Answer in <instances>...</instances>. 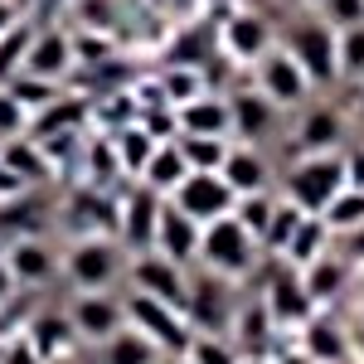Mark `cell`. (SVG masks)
I'll return each mask as SVG.
<instances>
[{
	"mask_svg": "<svg viewBox=\"0 0 364 364\" xmlns=\"http://www.w3.org/2000/svg\"><path fill=\"white\" fill-rule=\"evenodd\" d=\"M257 257H262V243H257V238H252L233 214H224V219L204 224V233H199V262H195V267L219 272V277H228V282H243V277L257 272Z\"/></svg>",
	"mask_w": 364,
	"mask_h": 364,
	"instance_id": "6da1fadb",
	"label": "cell"
},
{
	"mask_svg": "<svg viewBox=\"0 0 364 364\" xmlns=\"http://www.w3.org/2000/svg\"><path fill=\"white\" fill-rule=\"evenodd\" d=\"M63 277L73 291H107L117 277H127V248L112 233H83L63 248Z\"/></svg>",
	"mask_w": 364,
	"mask_h": 364,
	"instance_id": "7a4b0ae2",
	"label": "cell"
},
{
	"mask_svg": "<svg viewBox=\"0 0 364 364\" xmlns=\"http://www.w3.org/2000/svg\"><path fill=\"white\" fill-rule=\"evenodd\" d=\"M340 190H345V151L296 156L282 175V199H291L301 214H321Z\"/></svg>",
	"mask_w": 364,
	"mask_h": 364,
	"instance_id": "3957f363",
	"label": "cell"
},
{
	"mask_svg": "<svg viewBox=\"0 0 364 364\" xmlns=\"http://www.w3.org/2000/svg\"><path fill=\"white\" fill-rule=\"evenodd\" d=\"M282 49L301 63V73L311 78V87H336L340 63H336V25H326L321 15H301L291 20L282 34Z\"/></svg>",
	"mask_w": 364,
	"mask_h": 364,
	"instance_id": "277c9868",
	"label": "cell"
},
{
	"mask_svg": "<svg viewBox=\"0 0 364 364\" xmlns=\"http://www.w3.org/2000/svg\"><path fill=\"white\" fill-rule=\"evenodd\" d=\"M122 311H127V326H136L141 336L151 340L161 355H185L190 340H195V326L190 316L170 301H156V296H141V291H127L122 296Z\"/></svg>",
	"mask_w": 364,
	"mask_h": 364,
	"instance_id": "5b68a950",
	"label": "cell"
},
{
	"mask_svg": "<svg viewBox=\"0 0 364 364\" xmlns=\"http://www.w3.org/2000/svg\"><path fill=\"white\" fill-rule=\"evenodd\" d=\"M214 44H219V54L233 58V63H257V58L267 54L272 44H277V29H272V20L262 15V10H252V5H228L224 20H219V29H214Z\"/></svg>",
	"mask_w": 364,
	"mask_h": 364,
	"instance_id": "8992f818",
	"label": "cell"
},
{
	"mask_svg": "<svg viewBox=\"0 0 364 364\" xmlns=\"http://www.w3.org/2000/svg\"><path fill=\"white\" fill-rule=\"evenodd\" d=\"M127 287L141 291V296H156V301H170V306L185 311V301H190V267L161 257L156 248L127 252Z\"/></svg>",
	"mask_w": 364,
	"mask_h": 364,
	"instance_id": "52a82bcc",
	"label": "cell"
},
{
	"mask_svg": "<svg viewBox=\"0 0 364 364\" xmlns=\"http://www.w3.org/2000/svg\"><path fill=\"white\" fill-rule=\"evenodd\" d=\"M252 87L262 92V97H272L282 112H301L311 97V78L301 73V63L287 54L282 44H272L267 54L252 63Z\"/></svg>",
	"mask_w": 364,
	"mask_h": 364,
	"instance_id": "ba28073f",
	"label": "cell"
},
{
	"mask_svg": "<svg viewBox=\"0 0 364 364\" xmlns=\"http://www.w3.org/2000/svg\"><path fill=\"white\" fill-rule=\"evenodd\" d=\"M161 204L166 199L156 195L151 185L132 180L122 195H117V243L127 252H146L156 243V219H161Z\"/></svg>",
	"mask_w": 364,
	"mask_h": 364,
	"instance_id": "9c48e42d",
	"label": "cell"
},
{
	"mask_svg": "<svg viewBox=\"0 0 364 364\" xmlns=\"http://www.w3.org/2000/svg\"><path fill=\"white\" fill-rule=\"evenodd\" d=\"M233 282L219 277V272H199L190 277V301H185V316H190V326L204 331V336H228V326H233Z\"/></svg>",
	"mask_w": 364,
	"mask_h": 364,
	"instance_id": "30bf717a",
	"label": "cell"
},
{
	"mask_svg": "<svg viewBox=\"0 0 364 364\" xmlns=\"http://www.w3.org/2000/svg\"><path fill=\"white\" fill-rule=\"evenodd\" d=\"M233 199L238 195L228 190V180L219 170H190V175L180 180V190L170 195V204L204 228V224H214V219H224V214H233Z\"/></svg>",
	"mask_w": 364,
	"mask_h": 364,
	"instance_id": "8fae6325",
	"label": "cell"
},
{
	"mask_svg": "<svg viewBox=\"0 0 364 364\" xmlns=\"http://www.w3.org/2000/svg\"><path fill=\"white\" fill-rule=\"evenodd\" d=\"M68 316H73V331H78L83 345H102V340H112L117 331L127 326L122 296H112V287H107V291H73Z\"/></svg>",
	"mask_w": 364,
	"mask_h": 364,
	"instance_id": "7c38bea8",
	"label": "cell"
},
{
	"mask_svg": "<svg viewBox=\"0 0 364 364\" xmlns=\"http://www.w3.org/2000/svg\"><path fill=\"white\" fill-rule=\"evenodd\" d=\"M296 156H326V151H345V141H350V127H345V112L331 107V102H316V107H301L296 112Z\"/></svg>",
	"mask_w": 364,
	"mask_h": 364,
	"instance_id": "4fadbf2b",
	"label": "cell"
},
{
	"mask_svg": "<svg viewBox=\"0 0 364 364\" xmlns=\"http://www.w3.org/2000/svg\"><path fill=\"white\" fill-rule=\"evenodd\" d=\"M5 262H10V272L20 282V291H25V287H49V282L63 272V252H58L44 233H34V238H10V243H5Z\"/></svg>",
	"mask_w": 364,
	"mask_h": 364,
	"instance_id": "5bb4252c",
	"label": "cell"
},
{
	"mask_svg": "<svg viewBox=\"0 0 364 364\" xmlns=\"http://www.w3.org/2000/svg\"><path fill=\"white\" fill-rule=\"evenodd\" d=\"M228 112H233V141H248V146L272 141V132H277V122H282V107L272 97H262L252 83L228 92Z\"/></svg>",
	"mask_w": 364,
	"mask_h": 364,
	"instance_id": "9a60e30c",
	"label": "cell"
},
{
	"mask_svg": "<svg viewBox=\"0 0 364 364\" xmlns=\"http://www.w3.org/2000/svg\"><path fill=\"white\" fill-rule=\"evenodd\" d=\"M262 301H267V311H272V321L287 326V331H301V321L316 311L311 296H306V287H301V272H296L291 262H282V257L272 262V277H267Z\"/></svg>",
	"mask_w": 364,
	"mask_h": 364,
	"instance_id": "2e32d148",
	"label": "cell"
},
{
	"mask_svg": "<svg viewBox=\"0 0 364 364\" xmlns=\"http://www.w3.org/2000/svg\"><path fill=\"white\" fill-rule=\"evenodd\" d=\"M73 68H78V54H73V34H63V29H34V39H29V54H25V68L20 73H39V78H73Z\"/></svg>",
	"mask_w": 364,
	"mask_h": 364,
	"instance_id": "e0dca14e",
	"label": "cell"
},
{
	"mask_svg": "<svg viewBox=\"0 0 364 364\" xmlns=\"http://www.w3.org/2000/svg\"><path fill=\"white\" fill-rule=\"evenodd\" d=\"M199 233L204 228L166 199L161 204V219H156V243L151 248L161 252V257H170V262H180V267H195L199 262Z\"/></svg>",
	"mask_w": 364,
	"mask_h": 364,
	"instance_id": "ac0fdd59",
	"label": "cell"
},
{
	"mask_svg": "<svg viewBox=\"0 0 364 364\" xmlns=\"http://www.w3.org/2000/svg\"><path fill=\"white\" fill-rule=\"evenodd\" d=\"M180 117V136H233V112H228V92H199L190 102L175 107Z\"/></svg>",
	"mask_w": 364,
	"mask_h": 364,
	"instance_id": "d6986e66",
	"label": "cell"
},
{
	"mask_svg": "<svg viewBox=\"0 0 364 364\" xmlns=\"http://www.w3.org/2000/svg\"><path fill=\"white\" fill-rule=\"evenodd\" d=\"M219 175L228 180L233 195H252V190H272V161L262 146H248V141H233L224 156Z\"/></svg>",
	"mask_w": 364,
	"mask_h": 364,
	"instance_id": "ffe728a7",
	"label": "cell"
},
{
	"mask_svg": "<svg viewBox=\"0 0 364 364\" xmlns=\"http://www.w3.org/2000/svg\"><path fill=\"white\" fill-rule=\"evenodd\" d=\"M25 336L39 345V355L49 364H68V355L83 345L78 331H73V316L68 311H34L25 321Z\"/></svg>",
	"mask_w": 364,
	"mask_h": 364,
	"instance_id": "44dd1931",
	"label": "cell"
},
{
	"mask_svg": "<svg viewBox=\"0 0 364 364\" xmlns=\"http://www.w3.org/2000/svg\"><path fill=\"white\" fill-rule=\"evenodd\" d=\"M296 350H301L311 364H345L350 360V340H345V331H340L331 316H321V311H311L306 321H301Z\"/></svg>",
	"mask_w": 364,
	"mask_h": 364,
	"instance_id": "7402d4cb",
	"label": "cell"
},
{
	"mask_svg": "<svg viewBox=\"0 0 364 364\" xmlns=\"http://www.w3.org/2000/svg\"><path fill=\"white\" fill-rule=\"evenodd\" d=\"M87 112H92L87 97H68V92H58L49 107H39V112L29 117V136H34V141L73 136V132H83V127H87Z\"/></svg>",
	"mask_w": 364,
	"mask_h": 364,
	"instance_id": "603a6c76",
	"label": "cell"
},
{
	"mask_svg": "<svg viewBox=\"0 0 364 364\" xmlns=\"http://www.w3.org/2000/svg\"><path fill=\"white\" fill-rule=\"evenodd\" d=\"M49 219H54V209L49 204H39L34 190L15 199H0V238L10 243V238H34V233H49Z\"/></svg>",
	"mask_w": 364,
	"mask_h": 364,
	"instance_id": "cb8c5ba5",
	"label": "cell"
},
{
	"mask_svg": "<svg viewBox=\"0 0 364 364\" xmlns=\"http://www.w3.org/2000/svg\"><path fill=\"white\" fill-rule=\"evenodd\" d=\"M272 331H277V321H272V311H267L262 296H248L243 306L233 311V326H228V336H233V345H238L243 355H267Z\"/></svg>",
	"mask_w": 364,
	"mask_h": 364,
	"instance_id": "d4e9b609",
	"label": "cell"
},
{
	"mask_svg": "<svg viewBox=\"0 0 364 364\" xmlns=\"http://www.w3.org/2000/svg\"><path fill=\"white\" fill-rule=\"evenodd\" d=\"M0 161L15 170L25 185H34V190H39L44 180H54V175H58L54 161H49V151L29 136V132H25V136H15V141H0Z\"/></svg>",
	"mask_w": 364,
	"mask_h": 364,
	"instance_id": "484cf974",
	"label": "cell"
},
{
	"mask_svg": "<svg viewBox=\"0 0 364 364\" xmlns=\"http://www.w3.org/2000/svg\"><path fill=\"white\" fill-rule=\"evenodd\" d=\"M331 243H336V233H331V224L321 219V214H301V224H296V233L287 238V248L277 252L282 262H291L296 272L306 267V262H316V257H326L331 252Z\"/></svg>",
	"mask_w": 364,
	"mask_h": 364,
	"instance_id": "4316f807",
	"label": "cell"
},
{
	"mask_svg": "<svg viewBox=\"0 0 364 364\" xmlns=\"http://www.w3.org/2000/svg\"><path fill=\"white\" fill-rule=\"evenodd\" d=\"M185 175H190V161H185V151H180L175 141H161V146L151 151V161L141 166L136 180H141V185H151V190H156L161 199H170L175 190H180V180H185Z\"/></svg>",
	"mask_w": 364,
	"mask_h": 364,
	"instance_id": "83f0119b",
	"label": "cell"
},
{
	"mask_svg": "<svg viewBox=\"0 0 364 364\" xmlns=\"http://www.w3.org/2000/svg\"><path fill=\"white\" fill-rule=\"evenodd\" d=\"M345 282H350V267H345V257L336 252H326V257H316L301 267V287H306L311 306H331L340 291H345Z\"/></svg>",
	"mask_w": 364,
	"mask_h": 364,
	"instance_id": "f1b7e54d",
	"label": "cell"
},
{
	"mask_svg": "<svg viewBox=\"0 0 364 364\" xmlns=\"http://www.w3.org/2000/svg\"><path fill=\"white\" fill-rule=\"evenodd\" d=\"M102 136L112 141V151H117V166H122V175L127 180H136L141 175V166L151 161V151L161 146V141L151 136L141 122H127V127H117V132H102Z\"/></svg>",
	"mask_w": 364,
	"mask_h": 364,
	"instance_id": "f546056e",
	"label": "cell"
},
{
	"mask_svg": "<svg viewBox=\"0 0 364 364\" xmlns=\"http://www.w3.org/2000/svg\"><path fill=\"white\" fill-rule=\"evenodd\" d=\"M97 350H102V364H161V350L141 336L136 326H122V331H117L112 340H102Z\"/></svg>",
	"mask_w": 364,
	"mask_h": 364,
	"instance_id": "4dcf8cb0",
	"label": "cell"
},
{
	"mask_svg": "<svg viewBox=\"0 0 364 364\" xmlns=\"http://www.w3.org/2000/svg\"><path fill=\"white\" fill-rule=\"evenodd\" d=\"M156 78H161V92H166L170 107H180V102H190V97H199V92H209L204 63H166Z\"/></svg>",
	"mask_w": 364,
	"mask_h": 364,
	"instance_id": "1f68e13d",
	"label": "cell"
},
{
	"mask_svg": "<svg viewBox=\"0 0 364 364\" xmlns=\"http://www.w3.org/2000/svg\"><path fill=\"white\" fill-rule=\"evenodd\" d=\"M321 219L331 224L336 238H340V233H350V228H360L364 224V190H360V185H345V190L321 209Z\"/></svg>",
	"mask_w": 364,
	"mask_h": 364,
	"instance_id": "d6a6232c",
	"label": "cell"
},
{
	"mask_svg": "<svg viewBox=\"0 0 364 364\" xmlns=\"http://www.w3.org/2000/svg\"><path fill=\"white\" fill-rule=\"evenodd\" d=\"M272 209H277V195H272V190H252V195L233 199V219L248 228L257 243H262V233H267V224H272Z\"/></svg>",
	"mask_w": 364,
	"mask_h": 364,
	"instance_id": "836d02e7",
	"label": "cell"
},
{
	"mask_svg": "<svg viewBox=\"0 0 364 364\" xmlns=\"http://www.w3.org/2000/svg\"><path fill=\"white\" fill-rule=\"evenodd\" d=\"M336 63L340 83H364V25L336 29Z\"/></svg>",
	"mask_w": 364,
	"mask_h": 364,
	"instance_id": "e575fe53",
	"label": "cell"
},
{
	"mask_svg": "<svg viewBox=\"0 0 364 364\" xmlns=\"http://www.w3.org/2000/svg\"><path fill=\"white\" fill-rule=\"evenodd\" d=\"M5 87L20 97V107H25L29 117L39 112V107H49L58 92H63V83H54V78H39V73H15V78H5Z\"/></svg>",
	"mask_w": 364,
	"mask_h": 364,
	"instance_id": "d590c367",
	"label": "cell"
},
{
	"mask_svg": "<svg viewBox=\"0 0 364 364\" xmlns=\"http://www.w3.org/2000/svg\"><path fill=\"white\" fill-rule=\"evenodd\" d=\"M175 146L185 151L190 170H219L228 146H233V136H175Z\"/></svg>",
	"mask_w": 364,
	"mask_h": 364,
	"instance_id": "8d00e7d4",
	"label": "cell"
},
{
	"mask_svg": "<svg viewBox=\"0 0 364 364\" xmlns=\"http://www.w3.org/2000/svg\"><path fill=\"white\" fill-rule=\"evenodd\" d=\"M29 39H34V25H25V20H15V25L0 34V83H5V78H15V73L25 68Z\"/></svg>",
	"mask_w": 364,
	"mask_h": 364,
	"instance_id": "74e56055",
	"label": "cell"
},
{
	"mask_svg": "<svg viewBox=\"0 0 364 364\" xmlns=\"http://www.w3.org/2000/svg\"><path fill=\"white\" fill-rule=\"evenodd\" d=\"M190 360L195 364H238L243 350L233 345V336H204V331H195V340H190Z\"/></svg>",
	"mask_w": 364,
	"mask_h": 364,
	"instance_id": "f35d334b",
	"label": "cell"
},
{
	"mask_svg": "<svg viewBox=\"0 0 364 364\" xmlns=\"http://www.w3.org/2000/svg\"><path fill=\"white\" fill-rule=\"evenodd\" d=\"M296 224H301V209H296L291 199H282V195H277L272 224H267V233H262V252H272V257H277V252L287 248V238L296 233Z\"/></svg>",
	"mask_w": 364,
	"mask_h": 364,
	"instance_id": "ab89813d",
	"label": "cell"
},
{
	"mask_svg": "<svg viewBox=\"0 0 364 364\" xmlns=\"http://www.w3.org/2000/svg\"><path fill=\"white\" fill-rule=\"evenodd\" d=\"M25 132H29V112L20 107V97L0 83V141H15V136H25Z\"/></svg>",
	"mask_w": 364,
	"mask_h": 364,
	"instance_id": "60d3db41",
	"label": "cell"
},
{
	"mask_svg": "<svg viewBox=\"0 0 364 364\" xmlns=\"http://www.w3.org/2000/svg\"><path fill=\"white\" fill-rule=\"evenodd\" d=\"M316 15L326 20V25H364V0H316Z\"/></svg>",
	"mask_w": 364,
	"mask_h": 364,
	"instance_id": "b9f144b4",
	"label": "cell"
},
{
	"mask_svg": "<svg viewBox=\"0 0 364 364\" xmlns=\"http://www.w3.org/2000/svg\"><path fill=\"white\" fill-rule=\"evenodd\" d=\"M0 364H49V360L39 355V345H34L25 331H15V336L5 340V355H0Z\"/></svg>",
	"mask_w": 364,
	"mask_h": 364,
	"instance_id": "7bdbcfd3",
	"label": "cell"
},
{
	"mask_svg": "<svg viewBox=\"0 0 364 364\" xmlns=\"http://www.w3.org/2000/svg\"><path fill=\"white\" fill-rule=\"evenodd\" d=\"M15 296H20V282H15L10 262H5V252H0V306H5V301H15Z\"/></svg>",
	"mask_w": 364,
	"mask_h": 364,
	"instance_id": "ee69618b",
	"label": "cell"
},
{
	"mask_svg": "<svg viewBox=\"0 0 364 364\" xmlns=\"http://www.w3.org/2000/svg\"><path fill=\"white\" fill-rule=\"evenodd\" d=\"M340 238H345V257H350V262H364V224L350 228V233H340Z\"/></svg>",
	"mask_w": 364,
	"mask_h": 364,
	"instance_id": "f6af8a7d",
	"label": "cell"
},
{
	"mask_svg": "<svg viewBox=\"0 0 364 364\" xmlns=\"http://www.w3.org/2000/svg\"><path fill=\"white\" fill-rule=\"evenodd\" d=\"M15 20H20V15H15V5H10V0H0V34L15 25Z\"/></svg>",
	"mask_w": 364,
	"mask_h": 364,
	"instance_id": "bcb514c9",
	"label": "cell"
},
{
	"mask_svg": "<svg viewBox=\"0 0 364 364\" xmlns=\"http://www.w3.org/2000/svg\"><path fill=\"white\" fill-rule=\"evenodd\" d=\"M272 364H311V360H306V355H301V350H287V355H277V360H272Z\"/></svg>",
	"mask_w": 364,
	"mask_h": 364,
	"instance_id": "7dc6e473",
	"label": "cell"
},
{
	"mask_svg": "<svg viewBox=\"0 0 364 364\" xmlns=\"http://www.w3.org/2000/svg\"><path fill=\"white\" fill-rule=\"evenodd\" d=\"M161 364H195V360H190V350H185V355H161Z\"/></svg>",
	"mask_w": 364,
	"mask_h": 364,
	"instance_id": "c3c4849f",
	"label": "cell"
},
{
	"mask_svg": "<svg viewBox=\"0 0 364 364\" xmlns=\"http://www.w3.org/2000/svg\"><path fill=\"white\" fill-rule=\"evenodd\" d=\"M238 364H272V355H243Z\"/></svg>",
	"mask_w": 364,
	"mask_h": 364,
	"instance_id": "681fc988",
	"label": "cell"
},
{
	"mask_svg": "<svg viewBox=\"0 0 364 364\" xmlns=\"http://www.w3.org/2000/svg\"><path fill=\"white\" fill-rule=\"evenodd\" d=\"M209 5H224V10H228V5H238V0H209Z\"/></svg>",
	"mask_w": 364,
	"mask_h": 364,
	"instance_id": "f907efd6",
	"label": "cell"
},
{
	"mask_svg": "<svg viewBox=\"0 0 364 364\" xmlns=\"http://www.w3.org/2000/svg\"><path fill=\"white\" fill-rule=\"evenodd\" d=\"M355 117H360V122H364V97H360V107H355Z\"/></svg>",
	"mask_w": 364,
	"mask_h": 364,
	"instance_id": "816d5d0a",
	"label": "cell"
},
{
	"mask_svg": "<svg viewBox=\"0 0 364 364\" xmlns=\"http://www.w3.org/2000/svg\"><path fill=\"white\" fill-rule=\"evenodd\" d=\"M0 355H5V336H0Z\"/></svg>",
	"mask_w": 364,
	"mask_h": 364,
	"instance_id": "f5cc1de1",
	"label": "cell"
},
{
	"mask_svg": "<svg viewBox=\"0 0 364 364\" xmlns=\"http://www.w3.org/2000/svg\"><path fill=\"white\" fill-rule=\"evenodd\" d=\"M0 252H5V238H0Z\"/></svg>",
	"mask_w": 364,
	"mask_h": 364,
	"instance_id": "db71d44e",
	"label": "cell"
},
{
	"mask_svg": "<svg viewBox=\"0 0 364 364\" xmlns=\"http://www.w3.org/2000/svg\"><path fill=\"white\" fill-rule=\"evenodd\" d=\"M306 5H316V0H306Z\"/></svg>",
	"mask_w": 364,
	"mask_h": 364,
	"instance_id": "11a10c76",
	"label": "cell"
}]
</instances>
